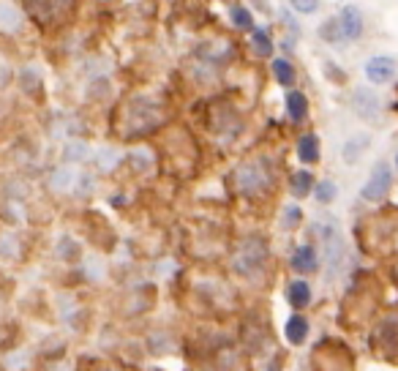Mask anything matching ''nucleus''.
<instances>
[{
    "label": "nucleus",
    "instance_id": "nucleus-1",
    "mask_svg": "<svg viewBox=\"0 0 398 371\" xmlns=\"http://www.w3.org/2000/svg\"><path fill=\"white\" fill-rule=\"evenodd\" d=\"M265 260H268L265 243H262L259 238H251V241L243 243V251H240L237 260H235V268H237V273H243V276H251L256 270H262Z\"/></svg>",
    "mask_w": 398,
    "mask_h": 371
},
{
    "label": "nucleus",
    "instance_id": "nucleus-2",
    "mask_svg": "<svg viewBox=\"0 0 398 371\" xmlns=\"http://www.w3.org/2000/svg\"><path fill=\"white\" fill-rule=\"evenodd\" d=\"M390 183H393V172H390V166L377 164L374 166V172H371V178H368L366 186H363L360 197H363V200H368V202H379V200L390 191Z\"/></svg>",
    "mask_w": 398,
    "mask_h": 371
},
{
    "label": "nucleus",
    "instance_id": "nucleus-3",
    "mask_svg": "<svg viewBox=\"0 0 398 371\" xmlns=\"http://www.w3.org/2000/svg\"><path fill=\"white\" fill-rule=\"evenodd\" d=\"M398 74V63L390 55H377L366 63V77L374 85H387L393 83Z\"/></svg>",
    "mask_w": 398,
    "mask_h": 371
},
{
    "label": "nucleus",
    "instance_id": "nucleus-4",
    "mask_svg": "<svg viewBox=\"0 0 398 371\" xmlns=\"http://www.w3.org/2000/svg\"><path fill=\"white\" fill-rule=\"evenodd\" d=\"M338 28H341L347 42H355V39L363 36V14L357 11L355 6H344V11L338 14Z\"/></svg>",
    "mask_w": 398,
    "mask_h": 371
},
{
    "label": "nucleus",
    "instance_id": "nucleus-5",
    "mask_svg": "<svg viewBox=\"0 0 398 371\" xmlns=\"http://www.w3.org/2000/svg\"><path fill=\"white\" fill-rule=\"evenodd\" d=\"M355 109H357V115H363V118H377V112H379L377 96H374L371 90H366V87H360L355 93Z\"/></svg>",
    "mask_w": 398,
    "mask_h": 371
},
{
    "label": "nucleus",
    "instance_id": "nucleus-6",
    "mask_svg": "<svg viewBox=\"0 0 398 371\" xmlns=\"http://www.w3.org/2000/svg\"><path fill=\"white\" fill-rule=\"evenodd\" d=\"M297 156H300V162H306V164H314L316 159H319V140H316V134L300 137V142H297Z\"/></svg>",
    "mask_w": 398,
    "mask_h": 371
},
{
    "label": "nucleus",
    "instance_id": "nucleus-7",
    "mask_svg": "<svg viewBox=\"0 0 398 371\" xmlns=\"http://www.w3.org/2000/svg\"><path fill=\"white\" fill-rule=\"evenodd\" d=\"M292 268L300 270V273H309V270L316 268V251L314 246H300L292 254Z\"/></svg>",
    "mask_w": 398,
    "mask_h": 371
},
{
    "label": "nucleus",
    "instance_id": "nucleus-8",
    "mask_svg": "<svg viewBox=\"0 0 398 371\" xmlns=\"http://www.w3.org/2000/svg\"><path fill=\"white\" fill-rule=\"evenodd\" d=\"M306 336H309V322H306V317L294 314L292 320L287 322V339H290L292 344H303Z\"/></svg>",
    "mask_w": 398,
    "mask_h": 371
},
{
    "label": "nucleus",
    "instance_id": "nucleus-9",
    "mask_svg": "<svg viewBox=\"0 0 398 371\" xmlns=\"http://www.w3.org/2000/svg\"><path fill=\"white\" fill-rule=\"evenodd\" d=\"M290 303H292L294 309H303V306H309V300H311V289L306 281H292L290 284Z\"/></svg>",
    "mask_w": 398,
    "mask_h": 371
},
{
    "label": "nucleus",
    "instance_id": "nucleus-10",
    "mask_svg": "<svg viewBox=\"0 0 398 371\" xmlns=\"http://www.w3.org/2000/svg\"><path fill=\"white\" fill-rule=\"evenodd\" d=\"M287 112H290L292 121H303L306 112H309V99L303 93H290L287 96Z\"/></svg>",
    "mask_w": 398,
    "mask_h": 371
},
{
    "label": "nucleus",
    "instance_id": "nucleus-11",
    "mask_svg": "<svg viewBox=\"0 0 398 371\" xmlns=\"http://www.w3.org/2000/svg\"><path fill=\"white\" fill-rule=\"evenodd\" d=\"M366 147H368V137H355V140H349V142L344 145V162L355 164L357 159L366 153Z\"/></svg>",
    "mask_w": 398,
    "mask_h": 371
},
{
    "label": "nucleus",
    "instance_id": "nucleus-12",
    "mask_svg": "<svg viewBox=\"0 0 398 371\" xmlns=\"http://www.w3.org/2000/svg\"><path fill=\"white\" fill-rule=\"evenodd\" d=\"M273 74H275V80L281 85H292L294 83V68L290 61H284V58H275L273 61Z\"/></svg>",
    "mask_w": 398,
    "mask_h": 371
},
{
    "label": "nucleus",
    "instance_id": "nucleus-13",
    "mask_svg": "<svg viewBox=\"0 0 398 371\" xmlns=\"http://www.w3.org/2000/svg\"><path fill=\"white\" fill-rule=\"evenodd\" d=\"M292 188L297 197H306L309 194V188H314V178L306 172V169H300V172H294L292 175Z\"/></svg>",
    "mask_w": 398,
    "mask_h": 371
},
{
    "label": "nucleus",
    "instance_id": "nucleus-14",
    "mask_svg": "<svg viewBox=\"0 0 398 371\" xmlns=\"http://www.w3.org/2000/svg\"><path fill=\"white\" fill-rule=\"evenodd\" d=\"M335 33H341V28H338V22L335 20H330V22H325L322 28H319V36L325 39L328 44H341L344 39L341 36H335Z\"/></svg>",
    "mask_w": 398,
    "mask_h": 371
},
{
    "label": "nucleus",
    "instance_id": "nucleus-15",
    "mask_svg": "<svg viewBox=\"0 0 398 371\" xmlns=\"http://www.w3.org/2000/svg\"><path fill=\"white\" fill-rule=\"evenodd\" d=\"M254 44H256V49H259V55H270L273 44H270V36L262 30V28H254Z\"/></svg>",
    "mask_w": 398,
    "mask_h": 371
},
{
    "label": "nucleus",
    "instance_id": "nucleus-16",
    "mask_svg": "<svg viewBox=\"0 0 398 371\" xmlns=\"http://www.w3.org/2000/svg\"><path fill=\"white\" fill-rule=\"evenodd\" d=\"M314 197L319 200V202H325V205H328L330 200H335V186L330 183V181H322V183L314 188Z\"/></svg>",
    "mask_w": 398,
    "mask_h": 371
},
{
    "label": "nucleus",
    "instance_id": "nucleus-17",
    "mask_svg": "<svg viewBox=\"0 0 398 371\" xmlns=\"http://www.w3.org/2000/svg\"><path fill=\"white\" fill-rule=\"evenodd\" d=\"M232 22H235L237 28H251V25H254L251 11H249V8H240V6H235V8H232Z\"/></svg>",
    "mask_w": 398,
    "mask_h": 371
},
{
    "label": "nucleus",
    "instance_id": "nucleus-18",
    "mask_svg": "<svg viewBox=\"0 0 398 371\" xmlns=\"http://www.w3.org/2000/svg\"><path fill=\"white\" fill-rule=\"evenodd\" d=\"M290 3L297 14H314L319 8V0H290Z\"/></svg>",
    "mask_w": 398,
    "mask_h": 371
},
{
    "label": "nucleus",
    "instance_id": "nucleus-19",
    "mask_svg": "<svg viewBox=\"0 0 398 371\" xmlns=\"http://www.w3.org/2000/svg\"><path fill=\"white\" fill-rule=\"evenodd\" d=\"M8 14H14V8L8 6V3H0V25H6V28H14L20 17H8Z\"/></svg>",
    "mask_w": 398,
    "mask_h": 371
},
{
    "label": "nucleus",
    "instance_id": "nucleus-20",
    "mask_svg": "<svg viewBox=\"0 0 398 371\" xmlns=\"http://www.w3.org/2000/svg\"><path fill=\"white\" fill-rule=\"evenodd\" d=\"M396 164H398V156H396Z\"/></svg>",
    "mask_w": 398,
    "mask_h": 371
}]
</instances>
